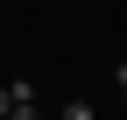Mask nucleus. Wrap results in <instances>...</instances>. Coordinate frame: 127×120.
<instances>
[{"instance_id":"nucleus-1","label":"nucleus","mask_w":127,"mask_h":120,"mask_svg":"<svg viewBox=\"0 0 127 120\" xmlns=\"http://www.w3.org/2000/svg\"><path fill=\"white\" fill-rule=\"evenodd\" d=\"M64 120H92V106H85V99H71V106H64Z\"/></svg>"},{"instance_id":"nucleus-2","label":"nucleus","mask_w":127,"mask_h":120,"mask_svg":"<svg viewBox=\"0 0 127 120\" xmlns=\"http://www.w3.org/2000/svg\"><path fill=\"white\" fill-rule=\"evenodd\" d=\"M7 120H35V99H21V106H14V113H7Z\"/></svg>"},{"instance_id":"nucleus-3","label":"nucleus","mask_w":127,"mask_h":120,"mask_svg":"<svg viewBox=\"0 0 127 120\" xmlns=\"http://www.w3.org/2000/svg\"><path fill=\"white\" fill-rule=\"evenodd\" d=\"M7 113H14V92H7V85H0V120H7Z\"/></svg>"}]
</instances>
